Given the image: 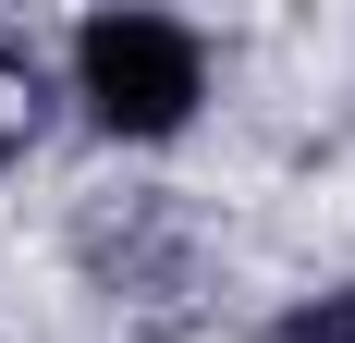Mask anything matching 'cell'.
Returning a JSON list of instances; mask_svg holds the SVG:
<instances>
[{
    "label": "cell",
    "instance_id": "cell-3",
    "mask_svg": "<svg viewBox=\"0 0 355 343\" xmlns=\"http://www.w3.org/2000/svg\"><path fill=\"white\" fill-rule=\"evenodd\" d=\"M25 135H37V62L12 49V37H0V160H12Z\"/></svg>",
    "mask_w": 355,
    "mask_h": 343
},
{
    "label": "cell",
    "instance_id": "cell-2",
    "mask_svg": "<svg viewBox=\"0 0 355 343\" xmlns=\"http://www.w3.org/2000/svg\"><path fill=\"white\" fill-rule=\"evenodd\" d=\"M270 343H355V282H331V294L282 307V331H270Z\"/></svg>",
    "mask_w": 355,
    "mask_h": 343
},
{
    "label": "cell",
    "instance_id": "cell-1",
    "mask_svg": "<svg viewBox=\"0 0 355 343\" xmlns=\"http://www.w3.org/2000/svg\"><path fill=\"white\" fill-rule=\"evenodd\" d=\"M73 99H86V123L123 147H159L196 123V99H209V49H196V25H172V12H98V25L73 37Z\"/></svg>",
    "mask_w": 355,
    "mask_h": 343
}]
</instances>
